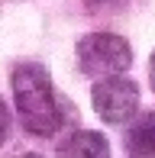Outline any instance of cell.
Returning a JSON list of instances; mask_svg holds the SVG:
<instances>
[{"label":"cell","mask_w":155,"mask_h":158,"mask_svg":"<svg viewBox=\"0 0 155 158\" xmlns=\"http://www.w3.org/2000/svg\"><path fill=\"white\" fill-rule=\"evenodd\" d=\"M13 103H16L19 123L32 135H55L61 129V110L52 90L48 71L36 61H26L13 71Z\"/></svg>","instance_id":"6da1fadb"},{"label":"cell","mask_w":155,"mask_h":158,"mask_svg":"<svg viewBox=\"0 0 155 158\" xmlns=\"http://www.w3.org/2000/svg\"><path fill=\"white\" fill-rule=\"evenodd\" d=\"M78 64L87 77H110L123 74L132 64V48L116 32H90L78 42Z\"/></svg>","instance_id":"7a4b0ae2"},{"label":"cell","mask_w":155,"mask_h":158,"mask_svg":"<svg viewBox=\"0 0 155 158\" xmlns=\"http://www.w3.org/2000/svg\"><path fill=\"white\" fill-rule=\"evenodd\" d=\"M90 103H94V113L103 119V123H132L139 110V87L136 81L123 74H110V77H97L94 87H90Z\"/></svg>","instance_id":"3957f363"},{"label":"cell","mask_w":155,"mask_h":158,"mask_svg":"<svg viewBox=\"0 0 155 158\" xmlns=\"http://www.w3.org/2000/svg\"><path fill=\"white\" fill-rule=\"evenodd\" d=\"M58 155L61 158H107L110 142L94 129H78L58 145Z\"/></svg>","instance_id":"277c9868"},{"label":"cell","mask_w":155,"mask_h":158,"mask_svg":"<svg viewBox=\"0 0 155 158\" xmlns=\"http://www.w3.org/2000/svg\"><path fill=\"white\" fill-rule=\"evenodd\" d=\"M123 145L129 155L136 158H149L155 155V113H142V116H132V126L126 129Z\"/></svg>","instance_id":"5b68a950"},{"label":"cell","mask_w":155,"mask_h":158,"mask_svg":"<svg viewBox=\"0 0 155 158\" xmlns=\"http://www.w3.org/2000/svg\"><path fill=\"white\" fill-rule=\"evenodd\" d=\"M10 126H13V119H10V106H6L3 97H0V145H3L6 135H10Z\"/></svg>","instance_id":"8992f818"},{"label":"cell","mask_w":155,"mask_h":158,"mask_svg":"<svg viewBox=\"0 0 155 158\" xmlns=\"http://www.w3.org/2000/svg\"><path fill=\"white\" fill-rule=\"evenodd\" d=\"M90 10H116V6H123V0H87Z\"/></svg>","instance_id":"52a82bcc"},{"label":"cell","mask_w":155,"mask_h":158,"mask_svg":"<svg viewBox=\"0 0 155 158\" xmlns=\"http://www.w3.org/2000/svg\"><path fill=\"white\" fill-rule=\"evenodd\" d=\"M149 81H152V90H155V52H152V58H149Z\"/></svg>","instance_id":"ba28073f"}]
</instances>
